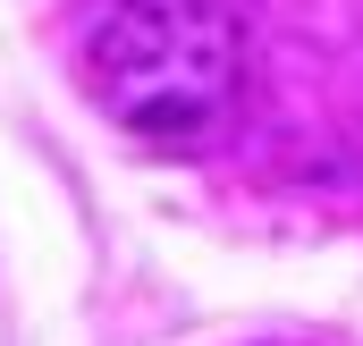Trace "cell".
<instances>
[{
    "mask_svg": "<svg viewBox=\"0 0 363 346\" xmlns=\"http://www.w3.org/2000/svg\"><path fill=\"white\" fill-rule=\"evenodd\" d=\"M85 93L135 144H203L245 93V26L228 0H110L85 34Z\"/></svg>",
    "mask_w": 363,
    "mask_h": 346,
    "instance_id": "cell-1",
    "label": "cell"
}]
</instances>
